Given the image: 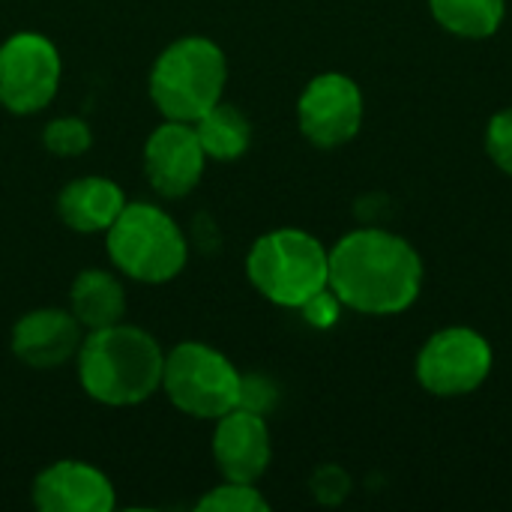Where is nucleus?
<instances>
[{
    "mask_svg": "<svg viewBox=\"0 0 512 512\" xmlns=\"http://www.w3.org/2000/svg\"><path fill=\"white\" fill-rule=\"evenodd\" d=\"M42 144L54 156H81V153L90 150L93 135H90V126L81 117H57V120H51L45 126Z\"/></svg>",
    "mask_w": 512,
    "mask_h": 512,
    "instance_id": "6ab92c4d",
    "label": "nucleus"
},
{
    "mask_svg": "<svg viewBox=\"0 0 512 512\" xmlns=\"http://www.w3.org/2000/svg\"><path fill=\"white\" fill-rule=\"evenodd\" d=\"M33 504L42 512L114 510L111 480L87 462H54L33 480Z\"/></svg>",
    "mask_w": 512,
    "mask_h": 512,
    "instance_id": "ddd939ff",
    "label": "nucleus"
},
{
    "mask_svg": "<svg viewBox=\"0 0 512 512\" xmlns=\"http://www.w3.org/2000/svg\"><path fill=\"white\" fill-rule=\"evenodd\" d=\"M192 126L198 132V141H201L207 159H216V162L240 159L252 144L249 117L240 108H234V105H228L222 99L210 111H204Z\"/></svg>",
    "mask_w": 512,
    "mask_h": 512,
    "instance_id": "dca6fc26",
    "label": "nucleus"
},
{
    "mask_svg": "<svg viewBox=\"0 0 512 512\" xmlns=\"http://www.w3.org/2000/svg\"><path fill=\"white\" fill-rule=\"evenodd\" d=\"M126 207L123 189L108 177H81L63 186L57 213L66 228L78 234H105Z\"/></svg>",
    "mask_w": 512,
    "mask_h": 512,
    "instance_id": "4468645a",
    "label": "nucleus"
},
{
    "mask_svg": "<svg viewBox=\"0 0 512 512\" xmlns=\"http://www.w3.org/2000/svg\"><path fill=\"white\" fill-rule=\"evenodd\" d=\"M57 45L33 30L12 33L0 45V105L12 114L42 111L60 87Z\"/></svg>",
    "mask_w": 512,
    "mask_h": 512,
    "instance_id": "0eeeda50",
    "label": "nucleus"
},
{
    "mask_svg": "<svg viewBox=\"0 0 512 512\" xmlns=\"http://www.w3.org/2000/svg\"><path fill=\"white\" fill-rule=\"evenodd\" d=\"M435 21L462 39H489L504 21V0H429Z\"/></svg>",
    "mask_w": 512,
    "mask_h": 512,
    "instance_id": "f3484780",
    "label": "nucleus"
},
{
    "mask_svg": "<svg viewBox=\"0 0 512 512\" xmlns=\"http://www.w3.org/2000/svg\"><path fill=\"white\" fill-rule=\"evenodd\" d=\"M111 264L144 285H162L180 276L189 258V240L180 225L156 204L135 201L120 210L105 231Z\"/></svg>",
    "mask_w": 512,
    "mask_h": 512,
    "instance_id": "20e7f679",
    "label": "nucleus"
},
{
    "mask_svg": "<svg viewBox=\"0 0 512 512\" xmlns=\"http://www.w3.org/2000/svg\"><path fill=\"white\" fill-rule=\"evenodd\" d=\"M492 372V345L468 327L438 330L417 357V381L432 396L474 393Z\"/></svg>",
    "mask_w": 512,
    "mask_h": 512,
    "instance_id": "6e6552de",
    "label": "nucleus"
},
{
    "mask_svg": "<svg viewBox=\"0 0 512 512\" xmlns=\"http://www.w3.org/2000/svg\"><path fill=\"white\" fill-rule=\"evenodd\" d=\"M270 429L261 414L234 408L216 420L213 459L225 480L255 483L270 465Z\"/></svg>",
    "mask_w": 512,
    "mask_h": 512,
    "instance_id": "f8f14e48",
    "label": "nucleus"
},
{
    "mask_svg": "<svg viewBox=\"0 0 512 512\" xmlns=\"http://www.w3.org/2000/svg\"><path fill=\"white\" fill-rule=\"evenodd\" d=\"M69 312L87 333L120 324L126 315L123 282L108 270H81L69 288Z\"/></svg>",
    "mask_w": 512,
    "mask_h": 512,
    "instance_id": "2eb2a0df",
    "label": "nucleus"
},
{
    "mask_svg": "<svg viewBox=\"0 0 512 512\" xmlns=\"http://www.w3.org/2000/svg\"><path fill=\"white\" fill-rule=\"evenodd\" d=\"M162 390L171 405L198 420H219L237 408V366L204 342H180L165 354Z\"/></svg>",
    "mask_w": 512,
    "mask_h": 512,
    "instance_id": "423d86ee",
    "label": "nucleus"
},
{
    "mask_svg": "<svg viewBox=\"0 0 512 512\" xmlns=\"http://www.w3.org/2000/svg\"><path fill=\"white\" fill-rule=\"evenodd\" d=\"M228 63L222 48L207 36L171 42L150 69V99L165 120L195 123L225 90Z\"/></svg>",
    "mask_w": 512,
    "mask_h": 512,
    "instance_id": "7ed1b4c3",
    "label": "nucleus"
},
{
    "mask_svg": "<svg viewBox=\"0 0 512 512\" xmlns=\"http://www.w3.org/2000/svg\"><path fill=\"white\" fill-rule=\"evenodd\" d=\"M486 153L492 162L512 177V108L498 111L486 129Z\"/></svg>",
    "mask_w": 512,
    "mask_h": 512,
    "instance_id": "aec40b11",
    "label": "nucleus"
},
{
    "mask_svg": "<svg viewBox=\"0 0 512 512\" xmlns=\"http://www.w3.org/2000/svg\"><path fill=\"white\" fill-rule=\"evenodd\" d=\"M330 291L366 315L405 312L423 288L417 249L393 231L357 228L330 249Z\"/></svg>",
    "mask_w": 512,
    "mask_h": 512,
    "instance_id": "f257e3e1",
    "label": "nucleus"
},
{
    "mask_svg": "<svg viewBox=\"0 0 512 512\" xmlns=\"http://www.w3.org/2000/svg\"><path fill=\"white\" fill-rule=\"evenodd\" d=\"M249 282L276 306L300 309L330 282V249L318 237L279 228L255 240L246 258Z\"/></svg>",
    "mask_w": 512,
    "mask_h": 512,
    "instance_id": "39448f33",
    "label": "nucleus"
},
{
    "mask_svg": "<svg viewBox=\"0 0 512 512\" xmlns=\"http://www.w3.org/2000/svg\"><path fill=\"white\" fill-rule=\"evenodd\" d=\"M297 117L303 135L315 147H339L360 132L363 123V93L354 78L342 72L315 75L297 102Z\"/></svg>",
    "mask_w": 512,
    "mask_h": 512,
    "instance_id": "1a4fd4ad",
    "label": "nucleus"
},
{
    "mask_svg": "<svg viewBox=\"0 0 512 512\" xmlns=\"http://www.w3.org/2000/svg\"><path fill=\"white\" fill-rule=\"evenodd\" d=\"M300 312H303V318L312 324V327H333L336 321H339V312H342V300L330 291V285L324 288V291H318L312 300H306L303 306H300Z\"/></svg>",
    "mask_w": 512,
    "mask_h": 512,
    "instance_id": "4be33fe9",
    "label": "nucleus"
},
{
    "mask_svg": "<svg viewBox=\"0 0 512 512\" xmlns=\"http://www.w3.org/2000/svg\"><path fill=\"white\" fill-rule=\"evenodd\" d=\"M348 489H351L348 477H345L339 468H333V465L321 468V471L312 477V492H315V498H318L321 504H339V501L348 495Z\"/></svg>",
    "mask_w": 512,
    "mask_h": 512,
    "instance_id": "5701e85b",
    "label": "nucleus"
},
{
    "mask_svg": "<svg viewBox=\"0 0 512 512\" xmlns=\"http://www.w3.org/2000/svg\"><path fill=\"white\" fill-rule=\"evenodd\" d=\"M78 381L84 393L108 408H129L162 387L165 351L132 324L90 330L78 348Z\"/></svg>",
    "mask_w": 512,
    "mask_h": 512,
    "instance_id": "f03ea898",
    "label": "nucleus"
},
{
    "mask_svg": "<svg viewBox=\"0 0 512 512\" xmlns=\"http://www.w3.org/2000/svg\"><path fill=\"white\" fill-rule=\"evenodd\" d=\"M204 165H207V153L192 123L165 120L159 129L150 132L144 144V171L150 186L162 198L189 195L198 186Z\"/></svg>",
    "mask_w": 512,
    "mask_h": 512,
    "instance_id": "9d476101",
    "label": "nucleus"
},
{
    "mask_svg": "<svg viewBox=\"0 0 512 512\" xmlns=\"http://www.w3.org/2000/svg\"><path fill=\"white\" fill-rule=\"evenodd\" d=\"M276 399H279V393H276V384L270 378H264V375H240V399H237V408L264 417L276 405Z\"/></svg>",
    "mask_w": 512,
    "mask_h": 512,
    "instance_id": "412c9836",
    "label": "nucleus"
},
{
    "mask_svg": "<svg viewBox=\"0 0 512 512\" xmlns=\"http://www.w3.org/2000/svg\"><path fill=\"white\" fill-rule=\"evenodd\" d=\"M84 327L66 309H33L12 327V354L30 369H57L78 357Z\"/></svg>",
    "mask_w": 512,
    "mask_h": 512,
    "instance_id": "9b49d317",
    "label": "nucleus"
},
{
    "mask_svg": "<svg viewBox=\"0 0 512 512\" xmlns=\"http://www.w3.org/2000/svg\"><path fill=\"white\" fill-rule=\"evenodd\" d=\"M267 507L270 504L255 489V483H237V480H225L195 504L198 512H267Z\"/></svg>",
    "mask_w": 512,
    "mask_h": 512,
    "instance_id": "a211bd4d",
    "label": "nucleus"
}]
</instances>
